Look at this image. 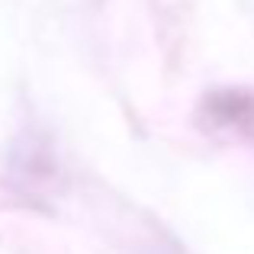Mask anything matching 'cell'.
Here are the masks:
<instances>
[{
    "label": "cell",
    "instance_id": "6da1fadb",
    "mask_svg": "<svg viewBox=\"0 0 254 254\" xmlns=\"http://www.w3.org/2000/svg\"><path fill=\"white\" fill-rule=\"evenodd\" d=\"M206 110L212 113V119H216L219 126H245L254 119V100L248 93H212L209 103H206Z\"/></svg>",
    "mask_w": 254,
    "mask_h": 254
}]
</instances>
